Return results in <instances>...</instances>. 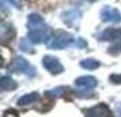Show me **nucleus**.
Masks as SVG:
<instances>
[{
	"mask_svg": "<svg viewBox=\"0 0 121 117\" xmlns=\"http://www.w3.org/2000/svg\"><path fill=\"white\" fill-rule=\"evenodd\" d=\"M87 1H90V3H93V1H95V0H87Z\"/></svg>",
	"mask_w": 121,
	"mask_h": 117,
	"instance_id": "412c9836",
	"label": "nucleus"
},
{
	"mask_svg": "<svg viewBox=\"0 0 121 117\" xmlns=\"http://www.w3.org/2000/svg\"><path fill=\"white\" fill-rule=\"evenodd\" d=\"M38 98V94L37 93H31V94H26L23 95L22 98L18 100V105L19 106H27V105H31L33 102H35Z\"/></svg>",
	"mask_w": 121,
	"mask_h": 117,
	"instance_id": "9b49d317",
	"label": "nucleus"
},
{
	"mask_svg": "<svg viewBox=\"0 0 121 117\" xmlns=\"http://www.w3.org/2000/svg\"><path fill=\"white\" fill-rule=\"evenodd\" d=\"M3 117H18V114L14 110H7V112H4Z\"/></svg>",
	"mask_w": 121,
	"mask_h": 117,
	"instance_id": "6ab92c4d",
	"label": "nucleus"
},
{
	"mask_svg": "<svg viewBox=\"0 0 121 117\" xmlns=\"http://www.w3.org/2000/svg\"><path fill=\"white\" fill-rule=\"evenodd\" d=\"M72 41H73V37L71 34L65 31H57L49 37V39L46 41V45L50 49H64L72 44Z\"/></svg>",
	"mask_w": 121,
	"mask_h": 117,
	"instance_id": "f03ea898",
	"label": "nucleus"
},
{
	"mask_svg": "<svg viewBox=\"0 0 121 117\" xmlns=\"http://www.w3.org/2000/svg\"><path fill=\"white\" fill-rule=\"evenodd\" d=\"M101 19L104 22H112V23H118L121 22V14L118 10H116L113 7L106 6L101 10Z\"/></svg>",
	"mask_w": 121,
	"mask_h": 117,
	"instance_id": "20e7f679",
	"label": "nucleus"
},
{
	"mask_svg": "<svg viewBox=\"0 0 121 117\" xmlns=\"http://www.w3.org/2000/svg\"><path fill=\"white\" fill-rule=\"evenodd\" d=\"M97 84H98V82L93 76H80L75 80V86L83 91H91L93 89L97 87Z\"/></svg>",
	"mask_w": 121,
	"mask_h": 117,
	"instance_id": "423d86ee",
	"label": "nucleus"
},
{
	"mask_svg": "<svg viewBox=\"0 0 121 117\" xmlns=\"http://www.w3.org/2000/svg\"><path fill=\"white\" fill-rule=\"evenodd\" d=\"M61 17H63V21H64L68 26H76L78 23H79V21H80L82 14H80L79 10L73 8V10H68V11H65Z\"/></svg>",
	"mask_w": 121,
	"mask_h": 117,
	"instance_id": "6e6552de",
	"label": "nucleus"
},
{
	"mask_svg": "<svg viewBox=\"0 0 121 117\" xmlns=\"http://www.w3.org/2000/svg\"><path fill=\"white\" fill-rule=\"evenodd\" d=\"M42 64L50 74H61L63 69H64L61 63L53 56H45L42 59Z\"/></svg>",
	"mask_w": 121,
	"mask_h": 117,
	"instance_id": "39448f33",
	"label": "nucleus"
},
{
	"mask_svg": "<svg viewBox=\"0 0 121 117\" xmlns=\"http://www.w3.org/2000/svg\"><path fill=\"white\" fill-rule=\"evenodd\" d=\"M108 52H109L110 55H113V56L120 55V53H121V39H118V41H117L116 44L112 45L109 49H108Z\"/></svg>",
	"mask_w": 121,
	"mask_h": 117,
	"instance_id": "dca6fc26",
	"label": "nucleus"
},
{
	"mask_svg": "<svg viewBox=\"0 0 121 117\" xmlns=\"http://www.w3.org/2000/svg\"><path fill=\"white\" fill-rule=\"evenodd\" d=\"M73 45H75L76 48H86V46H87V42H86L83 38H78Z\"/></svg>",
	"mask_w": 121,
	"mask_h": 117,
	"instance_id": "f3484780",
	"label": "nucleus"
},
{
	"mask_svg": "<svg viewBox=\"0 0 121 117\" xmlns=\"http://www.w3.org/2000/svg\"><path fill=\"white\" fill-rule=\"evenodd\" d=\"M67 89L65 87H56L53 90H49V91H46V94L49 95V97H60V95L65 94Z\"/></svg>",
	"mask_w": 121,
	"mask_h": 117,
	"instance_id": "2eb2a0df",
	"label": "nucleus"
},
{
	"mask_svg": "<svg viewBox=\"0 0 121 117\" xmlns=\"http://www.w3.org/2000/svg\"><path fill=\"white\" fill-rule=\"evenodd\" d=\"M86 117H112V112L105 104H99L86 110Z\"/></svg>",
	"mask_w": 121,
	"mask_h": 117,
	"instance_id": "0eeeda50",
	"label": "nucleus"
},
{
	"mask_svg": "<svg viewBox=\"0 0 121 117\" xmlns=\"http://www.w3.org/2000/svg\"><path fill=\"white\" fill-rule=\"evenodd\" d=\"M31 44H33V42H31L29 38H25V39H22V41H21L19 46H21V49H22L23 52H26V53H31V52L34 50L33 46H31Z\"/></svg>",
	"mask_w": 121,
	"mask_h": 117,
	"instance_id": "4468645a",
	"label": "nucleus"
},
{
	"mask_svg": "<svg viewBox=\"0 0 121 117\" xmlns=\"http://www.w3.org/2000/svg\"><path fill=\"white\" fill-rule=\"evenodd\" d=\"M0 86H1V90H14L17 87V83H15V80H12L11 78L3 76V78H1V82H0Z\"/></svg>",
	"mask_w": 121,
	"mask_h": 117,
	"instance_id": "ddd939ff",
	"label": "nucleus"
},
{
	"mask_svg": "<svg viewBox=\"0 0 121 117\" xmlns=\"http://www.w3.org/2000/svg\"><path fill=\"white\" fill-rule=\"evenodd\" d=\"M15 35V29L12 25L7 22H3L1 23V26H0V38L3 42H7V41H10Z\"/></svg>",
	"mask_w": 121,
	"mask_h": 117,
	"instance_id": "9d476101",
	"label": "nucleus"
},
{
	"mask_svg": "<svg viewBox=\"0 0 121 117\" xmlns=\"http://www.w3.org/2000/svg\"><path fill=\"white\" fill-rule=\"evenodd\" d=\"M3 1H7V3H10L11 6L19 7V0H3Z\"/></svg>",
	"mask_w": 121,
	"mask_h": 117,
	"instance_id": "aec40b11",
	"label": "nucleus"
},
{
	"mask_svg": "<svg viewBox=\"0 0 121 117\" xmlns=\"http://www.w3.org/2000/svg\"><path fill=\"white\" fill-rule=\"evenodd\" d=\"M10 68H11V71H14V72H22L26 76H29V78L35 76V68L33 65H30L29 61L25 60L23 57H15Z\"/></svg>",
	"mask_w": 121,
	"mask_h": 117,
	"instance_id": "7ed1b4c3",
	"label": "nucleus"
},
{
	"mask_svg": "<svg viewBox=\"0 0 121 117\" xmlns=\"http://www.w3.org/2000/svg\"><path fill=\"white\" fill-rule=\"evenodd\" d=\"M120 38H121V29H116V27L105 29L104 31L99 34L101 41H118Z\"/></svg>",
	"mask_w": 121,
	"mask_h": 117,
	"instance_id": "1a4fd4ad",
	"label": "nucleus"
},
{
	"mask_svg": "<svg viewBox=\"0 0 121 117\" xmlns=\"http://www.w3.org/2000/svg\"><path fill=\"white\" fill-rule=\"evenodd\" d=\"M80 65H82L84 69H97V68L101 65L98 60H94V59H84L80 61Z\"/></svg>",
	"mask_w": 121,
	"mask_h": 117,
	"instance_id": "f8f14e48",
	"label": "nucleus"
},
{
	"mask_svg": "<svg viewBox=\"0 0 121 117\" xmlns=\"http://www.w3.org/2000/svg\"><path fill=\"white\" fill-rule=\"evenodd\" d=\"M29 27V39L33 44H41L44 41H48L50 37V30L45 25L44 18L38 14H30L27 21Z\"/></svg>",
	"mask_w": 121,
	"mask_h": 117,
	"instance_id": "f257e3e1",
	"label": "nucleus"
},
{
	"mask_svg": "<svg viewBox=\"0 0 121 117\" xmlns=\"http://www.w3.org/2000/svg\"><path fill=\"white\" fill-rule=\"evenodd\" d=\"M110 80L116 84L121 83V75H112V76H110Z\"/></svg>",
	"mask_w": 121,
	"mask_h": 117,
	"instance_id": "a211bd4d",
	"label": "nucleus"
}]
</instances>
